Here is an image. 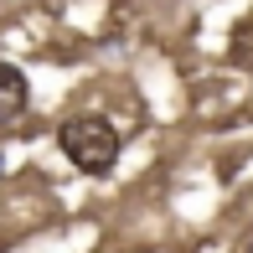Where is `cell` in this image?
I'll return each instance as SVG.
<instances>
[{"label": "cell", "mask_w": 253, "mask_h": 253, "mask_svg": "<svg viewBox=\"0 0 253 253\" xmlns=\"http://www.w3.org/2000/svg\"><path fill=\"white\" fill-rule=\"evenodd\" d=\"M57 145L73 160L83 176H103L119 160V129H114L103 114H73V119L57 129Z\"/></svg>", "instance_id": "6da1fadb"}, {"label": "cell", "mask_w": 253, "mask_h": 253, "mask_svg": "<svg viewBox=\"0 0 253 253\" xmlns=\"http://www.w3.org/2000/svg\"><path fill=\"white\" fill-rule=\"evenodd\" d=\"M31 103V83L16 62H0V124H16Z\"/></svg>", "instance_id": "7a4b0ae2"}, {"label": "cell", "mask_w": 253, "mask_h": 253, "mask_svg": "<svg viewBox=\"0 0 253 253\" xmlns=\"http://www.w3.org/2000/svg\"><path fill=\"white\" fill-rule=\"evenodd\" d=\"M233 57H238L243 67H253V21H248L243 31H238V37H233Z\"/></svg>", "instance_id": "3957f363"}]
</instances>
